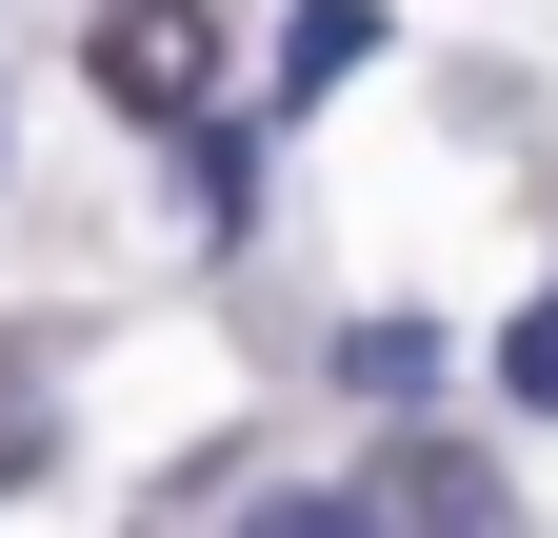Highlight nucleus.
Returning a JSON list of instances; mask_svg holds the SVG:
<instances>
[{"label": "nucleus", "instance_id": "f257e3e1", "mask_svg": "<svg viewBox=\"0 0 558 538\" xmlns=\"http://www.w3.org/2000/svg\"><path fill=\"white\" fill-rule=\"evenodd\" d=\"M100 100L120 120H199V100H220V21H199V0H100Z\"/></svg>", "mask_w": 558, "mask_h": 538}, {"label": "nucleus", "instance_id": "f03ea898", "mask_svg": "<svg viewBox=\"0 0 558 538\" xmlns=\"http://www.w3.org/2000/svg\"><path fill=\"white\" fill-rule=\"evenodd\" d=\"M339 499H360V518H499L519 479H499V458H478V439H379V458H360V479H339Z\"/></svg>", "mask_w": 558, "mask_h": 538}, {"label": "nucleus", "instance_id": "7ed1b4c3", "mask_svg": "<svg viewBox=\"0 0 558 538\" xmlns=\"http://www.w3.org/2000/svg\"><path fill=\"white\" fill-rule=\"evenodd\" d=\"M379 60V0H300V21H279V100H339Z\"/></svg>", "mask_w": 558, "mask_h": 538}, {"label": "nucleus", "instance_id": "20e7f679", "mask_svg": "<svg viewBox=\"0 0 558 538\" xmlns=\"http://www.w3.org/2000/svg\"><path fill=\"white\" fill-rule=\"evenodd\" d=\"M339 379H360V399H418V379H439V340H418V319H360V340H339Z\"/></svg>", "mask_w": 558, "mask_h": 538}, {"label": "nucleus", "instance_id": "39448f33", "mask_svg": "<svg viewBox=\"0 0 558 538\" xmlns=\"http://www.w3.org/2000/svg\"><path fill=\"white\" fill-rule=\"evenodd\" d=\"M499 399H519V419H558V299H519V340H499Z\"/></svg>", "mask_w": 558, "mask_h": 538}, {"label": "nucleus", "instance_id": "423d86ee", "mask_svg": "<svg viewBox=\"0 0 558 538\" xmlns=\"http://www.w3.org/2000/svg\"><path fill=\"white\" fill-rule=\"evenodd\" d=\"M0 479H40V379L0 359Z\"/></svg>", "mask_w": 558, "mask_h": 538}]
</instances>
